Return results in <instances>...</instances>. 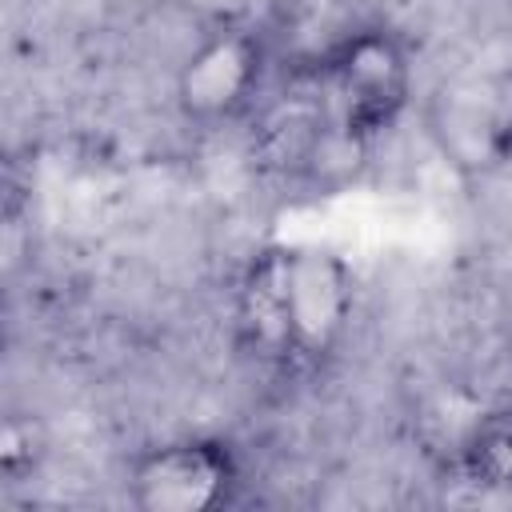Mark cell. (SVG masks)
Returning a JSON list of instances; mask_svg holds the SVG:
<instances>
[{"label": "cell", "mask_w": 512, "mask_h": 512, "mask_svg": "<svg viewBox=\"0 0 512 512\" xmlns=\"http://www.w3.org/2000/svg\"><path fill=\"white\" fill-rule=\"evenodd\" d=\"M324 80L336 100V120L372 140L384 132L412 96V60L396 32H348L324 60Z\"/></svg>", "instance_id": "obj_1"}, {"label": "cell", "mask_w": 512, "mask_h": 512, "mask_svg": "<svg viewBox=\"0 0 512 512\" xmlns=\"http://www.w3.org/2000/svg\"><path fill=\"white\" fill-rule=\"evenodd\" d=\"M264 48L252 32L224 24L192 48L176 76V104L192 124H220L248 108L260 84Z\"/></svg>", "instance_id": "obj_3"}, {"label": "cell", "mask_w": 512, "mask_h": 512, "mask_svg": "<svg viewBox=\"0 0 512 512\" xmlns=\"http://www.w3.org/2000/svg\"><path fill=\"white\" fill-rule=\"evenodd\" d=\"M48 452V432L32 412H12L0 428V472L4 480H24L28 472H36V464Z\"/></svg>", "instance_id": "obj_8"}, {"label": "cell", "mask_w": 512, "mask_h": 512, "mask_svg": "<svg viewBox=\"0 0 512 512\" xmlns=\"http://www.w3.org/2000/svg\"><path fill=\"white\" fill-rule=\"evenodd\" d=\"M236 324L260 360H296L288 320V248L260 252L236 292Z\"/></svg>", "instance_id": "obj_5"}, {"label": "cell", "mask_w": 512, "mask_h": 512, "mask_svg": "<svg viewBox=\"0 0 512 512\" xmlns=\"http://www.w3.org/2000/svg\"><path fill=\"white\" fill-rule=\"evenodd\" d=\"M460 468L472 484L508 488L512 484V408L476 416L460 440Z\"/></svg>", "instance_id": "obj_7"}, {"label": "cell", "mask_w": 512, "mask_h": 512, "mask_svg": "<svg viewBox=\"0 0 512 512\" xmlns=\"http://www.w3.org/2000/svg\"><path fill=\"white\" fill-rule=\"evenodd\" d=\"M236 480L240 468L224 440H164L132 460L128 500L140 512H212L232 500Z\"/></svg>", "instance_id": "obj_2"}, {"label": "cell", "mask_w": 512, "mask_h": 512, "mask_svg": "<svg viewBox=\"0 0 512 512\" xmlns=\"http://www.w3.org/2000/svg\"><path fill=\"white\" fill-rule=\"evenodd\" d=\"M352 316V276L336 252L288 248V320L296 360H324Z\"/></svg>", "instance_id": "obj_4"}, {"label": "cell", "mask_w": 512, "mask_h": 512, "mask_svg": "<svg viewBox=\"0 0 512 512\" xmlns=\"http://www.w3.org/2000/svg\"><path fill=\"white\" fill-rule=\"evenodd\" d=\"M436 136L456 164H500L512 148V108L484 88H444L436 100Z\"/></svg>", "instance_id": "obj_6"}]
</instances>
